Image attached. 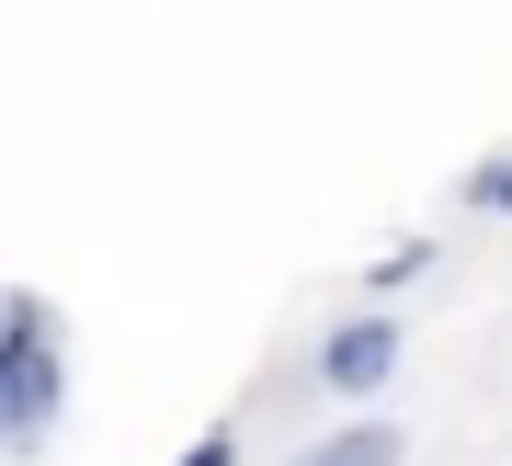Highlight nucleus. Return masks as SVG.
Returning a JSON list of instances; mask_svg holds the SVG:
<instances>
[{"mask_svg": "<svg viewBox=\"0 0 512 466\" xmlns=\"http://www.w3.org/2000/svg\"><path fill=\"white\" fill-rule=\"evenodd\" d=\"M444 251H433V239H387V251L365 262V307H387V296H410L421 285V273H433Z\"/></svg>", "mask_w": 512, "mask_h": 466, "instance_id": "20e7f679", "label": "nucleus"}, {"mask_svg": "<svg viewBox=\"0 0 512 466\" xmlns=\"http://www.w3.org/2000/svg\"><path fill=\"white\" fill-rule=\"evenodd\" d=\"M171 466H239V432L217 421V432H205V444H183V455H171Z\"/></svg>", "mask_w": 512, "mask_h": 466, "instance_id": "423d86ee", "label": "nucleus"}, {"mask_svg": "<svg viewBox=\"0 0 512 466\" xmlns=\"http://www.w3.org/2000/svg\"><path fill=\"white\" fill-rule=\"evenodd\" d=\"M308 364H319V398H342V410L376 421V398L399 387V364H410V330H399V307H342V319L308 341Z\"/></svg>", "mask_w": 512, "mask_h": 466, "instance_id": "f03ea898", "label": "nucleus"}, {"mask_svg": "<svg viewBox=\"0 0 512 466\" xmlns=\"http://www.w3.org/2000/svg\"><path fill=\"white\" fill-rule=\"evenodd\" d=\"M456 205H467V216H512V148H501V160H478V171L456 182Z\"/></svg>", "mask_w": 512, "mask_h": 466, "instance_id": "39448f33", "label": "nucleus"}, {"mask_svg": "<svg viewBox=\"0 0 512 466\" xmlns=\"http://www.w3.org/2000/svg\"><path fill=\"white\" fill-rule=\"evenodd\" d=\"M274 466H410V432L399 421H319L308 444H285Z\"/></svg>", "mask_w": 512, "mask_h": 466, "instance_id": "7ed1b4c3", "label": "nucleus"}, {"mask_svg": "<svg viewBox=\"0 0 512 466\" xmlns=\"http://www.w3.org/2000/svg\"><path fill=\"white\" fill-rule=\"evenodd\" d=\"M69 421V319L46 285H0V466H46Z\"/></svg>", "mask_w": 512, "mask_h": 466, "instance_id": "f257e3e1", "label": "nucleus"}]
</instances>
